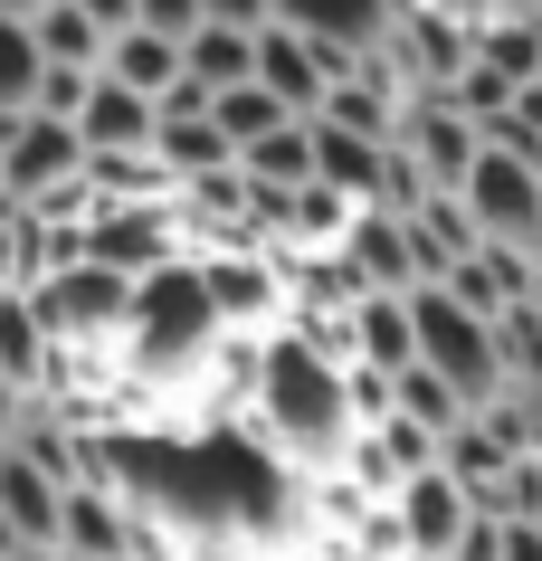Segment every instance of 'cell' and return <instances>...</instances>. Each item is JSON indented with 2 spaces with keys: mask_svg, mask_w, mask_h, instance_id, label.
I'll list each match as a JSON object with an SVG mask.
<instances>
[{
  "mask_svg": "<svg viewBox=\"0 0 542 561\" xmlns=\"http://www.w3.org/2000/svg\"><path fill=\"white\" fill-rule=\"evenodd\" d=\"M38 77H48V58H38L30 20H0V124L38 105Z\"/></svg>",
  "mask_w": 542,
  "mask_h": 561,
  "instance_id": "20",
  "label": "cell"
},
{
  "mask_svg": "<svg viewBox=\"0 0 542 561\" xmlns=\"http://www.w3.org/2000/svg\"><path fill=\"white\" fill-rule=\"evenodd\" d=\"M410 353H419V371H438V381L466 400V419L505 400V353H495V324H476V314H466L457 296H438V286H419V296H410Z\"/></svg>",
  "mask_w": 542,
  "mask_h": 561,
  "instance_id": "2",
  "label": "cell"
},
{
  "mask_svg": "<svg viewBox=\"0 0 542 561\" xmlns=\"http://www.w3.org/2000/svg\"><path fill=\"white\" fill-rule=\"evenodd\" d=\"M239 181L247 191H314V134L304 124H276L267 144L239 152Z\"/></svg>",
  "mask_w": 542,
  "mask_h": 561,
  "instance_id": "17",
  "label": "cell"
},
{
  "mask_svg": "<svg viewBox=\"0 0 542 561\" xmlns=\"http://www.w3.org/2000/svg\"><path fill=\"white\" fill-rule=\"evenodd\" d=\"M210 124H219V134H229V152H247V144H267L276 124H296V115H286V105H276V95L257 87V77H247V87L210 95Z\"/></svg>",
  "mask_w": 542,
  "mask_h": 561,
  "instance_id": "19",
  "label": "cell"
},
{
  "mask_svg": "<svg viewBox=\"0 0 542 561\" xmlns=\"http://www.w3.org/2000/svg\"><path fill=\"white\" fill-rule=\"evenodd\" d=\"M30 314H38V333H48V353H115L124 343V314H134V286L124 276H105V266H87V257H67L58 276H38L30 286Z\"/></svg>",
  "mask_w": 542,
  "mask_h": 561,
  "instance_id": "3",
  "label": "cell"
},
{
  "mask_svg": "<svg viewBox=\"0 0 542 561\" xmlns=\"http://www.w3.org/2000/svg\"><path fill=\"white\" fill-rule=\"evenodd\" d=\"M10 561H67V552H10Z\"/></svg>",
  "mask_w": 542,
  "mask_h": 561,
  "instance_id": "28",
  "label": "cell"
},
{
  "mask_svg": "<svg viewBox=\"0 0 542 561\" xmlns=\"http://www.w3.org/2000/svg\"><path fill=\"white\" fill-rule=\"evenodd\" d=\"M30 38H38V58H48V67H95V58H105V38L87 30L77 0H48V10L30 20Z\"/></svg>",
  "mask_w": 542,
  "mask_h": 561,
  "instance_id": "21",
  "label": "cell"
},
{
  "mask_svg": "<svg viewBox=\"0 0 542 561\" xmlns=\"http://www.w3.org/2000/svg\"><path fill=\"white\" fill-rule=\"evenodd\" d=\"M247 438L267 447L276 467H296L304 485L314 476L343 467V447L361 438V419H353V362H333L314 333L296 324H276L267 343H257V381H247Z\"/></svg>",
  "mask_w": 542,
  "mask_h": 561,
  "instance_id": "1",
  "label": "cell"
},
{
  "mask_svg": "<svg viewBox=\"0 0 542 561\" xmlns=\"http://www.w3.org/2000/svg\"><path fill=\"white\" fill-rule=\"evenodd\" d=\"M391 152L410 162V172H419L428 201H457V181H466V162H476V124L457 115L448 95H410V105H400Z\"/></svg>",
  "mask_w": 542,
  "mask_h": 561,
  "instance_id": "7",
  "label": "cell"
},
{
  "mask_svg": "<svg viewBox=\"0 0 542 561\" xmlns=\"http://www.w3.org/2000/svg\"><path fill=\"white\" fill-rule=\"evenodd\" d=\"M67 134H77L87 152H152V105H143V95H124L115 77H95Z\"/></svg>",
  "mask_w": 542,
  "mask_h": 561,
  "instance_id": "12",
  "label": "cell"
},
{
  "mask_svg": "<svg viewBox=\"0 0 542 561\" xmlns=\"http://www.w3.org/2000/svg\"><path fill=\"white\" fill-rule=\"evenodd\" d=\"M276 10V30H296L314 38V48H381L391 38V0H267Z\"/></svg>",
  "mask_w": 542,
  "mask_h": 561,
  "instance_id": "11",
  "label": "cell"
},
{
  "mask_svg": "<svg viewBox=\"0 0 542 561\" xmlns=\"http://www.w3.org/2000/svg\"><path fill=\"white\" fill-rule=\"evenodd\" d=\"M457 209H466L476 248H505V257H533V248H542V172H533V162H514V152H485L476 144L466 181H457Z\"/></svg>",
  "mask_w": 542,
  "mask_h": 561,
  "instance_id": "4",
  "label": "cell"
},
{
  "mask_svg": "<svg viewBox=\"0 0 542 561\" xmlns=\"http://www.w3.org/2000/svg\"><path fill=\"white\" fill-rule=\"evenodd\" d=\"M134 30H152V38H172V48H181V38L200 30V0H134Z\"/></svg>",
  "mask_w": 542,
  "mask_h": 561,
  "instance_id": "23",
  "label": "cell"
},
{
  "mask_svg": "<svg viewBox=\"0 0 542 561\" xmlns=\"http://www.w3.org/2000/svg\"><path fill=\"white\" fill-rule=\"evenodd\" d=\"M391 419H410V428H428V438H448V428H466V400H457L438 371H419V362H410V371L391 381Z\"/></svg>",
  "mask_w": 542,
  "mask_h": 561,
  "instance_id": "18",
  "label": "cell"
},
{
  "mask_svg": "<svg viewBox=\"0 0 542 561\" xmlns=\"http://www.w3.org/2000/svg\"><path fill=\"white\" fill-rule=\"evenodd\" d=\"M38 10H48V0H0V20H38Z\"/></svg>",
  "mask_w": 542,
  "mask_h": 561,
  "instance_id": "26",
  "label": "cell"
},
{
  "mask_svg": "<svg viewBox=\"0 0 542 561\" xmlns=\"http://www.w3.org/2000/svg\"><path fill=\"white\" fill-rule=\"evenodd\" d=\"M533 266H542V248H533Z\"/></svg>",
  "mask_w": 542,
  "mask_h": 561,
  "instance_id": "30",
  "label": "cell"
},
{
  "mask_svg": "<svg viewBox=\"0 0 542 561\" xmlns=\"http://www.w3.org/2000/svg\"><path fill=\"white\" fill-rule=\"evenodd\" d=\"M58 504H67L58 476L38 457H20V447H0V524H10L20 552H58Z\"/></svg>",
  "mask_w": 542,
  "mask_h": 561,
  "instance_id": "10",
  "label": "cell"
},
{
  "mask_svg": "<svg viewBox=\"0 0 542 561\" xmlns=\"http://www.w3.org/2000/svg\"><path fill=\"white\" fill-rule=\"evenodd\" d=\"M333 257L353 266L361 296H419V248H410V219H391V209H353Z\"/></svg>",
  "mask_w": 542,
  "mask_h": 561,
  "instance_id": "8",
  "label": "cell"
},
{
  "mask_svg": "<svg viewBox=\"0 0 542 561\" xmlns=\"http://www.w3.org/2000/svg\"><path fill=\"white\" fill-rule=\"evenodd\" d=\"M143 561H172V552H143Z\"/></svg>",
  "mask_w": 542,
  "mask_h": 561,
  "instance_id": "29",
  "label": "cell"
},
{
  "mask_svg": "<svg viewBox=\"0 0 542 561\" xmlns=\"http://www.w3.org/2000/svg\"><path fill=\"white\" fill-rule=\"evenodd\" d=\"M10 229H20V201H10V191H0V238H10Z\"/></svg>",
  "mask_w": 542,
  "mask_h": 561,
  "instance_id": "27",
  "label": "cell"
},
{
  "mask_svg": "<svg viewBox=\"0 0 542 561\" xmlns=\"http://www.w3.org/2000/svg\"><path fill=\"white\" fill-rule=\"evenodd\" d=\"M466 67H476V77H495L505 95H523V87L542 77V30H533V20H476Z\"/></svg>",
  "mask_w": 542,
  "mask_h": 561,
  "instance_id": "13",
  "label": "cell"
},
{
  "mask_svg": "<svg viewBox=\"0 0 542 561\" xmlns=\"http://www.w3.org/2000/svg\"><path fill=\"white\" fill-rule=\"evenodd\" d=\"M267 20H276L267 0H200V30H239V38H257Z\"/></svg>",
  "mask_w": 542,
  "mask_h": 561,
  "instance_id": "24",
  "label": "cell"
},
{
  "mask_svg": "<svg viewBox=\"0 0 542 561\" xmlns=\"http://www.w3.org/2000/svg\"><path fill=\"white\" fill-rule=\"evenodd\" d=\"M476 514L485 504L466 495L448 467H428V476H410L391 495V542H400V561H457V542H466Z\"/></svg>",
  "mask_w": 542,
  "mask_h": 561,
  "instance_id": "6",
  "label": "cell"
},
{
  "mask_svg": "<svg viewBox=\"0 0 542 561\" xmlns=\"http://www.w3.org/2000/svg\"><path fill=\"white\" fill-rule=\"evenodd\" d=\"M77 172H87V144H77L67 124H48V115H10L0 124V191H10L20 209L67 201Z\"/></svg>",
  "mask_w": 542,
  "mask_h": 561,
  "instance_id": "5",
  "label": "cell"
},
{
  "mask_svg": "<svg viewBox=\"0 0 542 561\" xmlns=\"http://www.w3.org/2000/svg\"><path fill=\"white\" fill-rule=\"evenodd\" d=\"M95 77H115L124 95H143V105H162V95L181 87V48L172 38H152V30H124L105 58H95Z\"/></svg>",
  "mask_w": 542,
  "mask_h": 561,
  "instance_id": "14",
  "label": "cell"
},
{
  "mask_svg": "<svg viewBox=\"0 0 542 561\" xmlns=\"http://www.w3.org/2000/svg\"><path fill=\"white\" fill-rule=\"evenodd\" d=\"M77 10H87V30L105 38V48H115V38L134 30V0H77Z\"/></svg>",
  "mask_w": 542,
  "mask_h": 561,
  "instance_id": "25",
  "label": "cell"
},
{
  "mask_svg": "<svg viewBox=\"0 0 542 561\" xmlns=\"http://www.w3.org/2000/svg\"><path fill=\"white\" fill-rule=\"evenodd\" d=\"M181 77H191L200 95L247 87V77H257V38H239V30H191V38H181Z\"/></svg>",
  "mask_w": 542,
  "mask_h": 561,
  "instance_id": "16",
  "label": "cell"
},
{
  "mask_svg": "<svg viewBox=\"0 0 542 561\" xmlns=\"http://www.w3.org/2000/svg\"><path fill=\"white\" fill-rule=\"evenodd\" d=\"M87 87H95V67H48V77H38V105H30V115H48V124H77Z\"/></svg>",
  "mask_w": 542,
  "mask_h": 561,
  "instance_id": "22",
  "label": "cell"
},
{
  "mask_svg": "<svg viewBox=\"0 0 542 561\" xmlns=\"http://www.w3.org/2000/svg\"><path fill=\"white\" fill-rule=\"evenodd\" d=\"M58 552L67 561H143V524L115 485H67L58 504Z\"/></svg>",
  "mask_w": 542,
  "mask_h": 561,
  "instance_id": "9",
  "label": "cell"
},
{
  "mask_svg": "<svg viewBox=\"0 0 542 561\" xmlns=\"http://www.w3.org/2000/svg\"><path fill=\"white\" fill-rule=\"evenodd\" d=\"M48 333H38V314H30V296H10V286H0V381L20 390V400H38V390H48Z\"/></svg>",
  "mask_w": 542,
  "mask_h": 561,
  "instance_id": "15",
  "label": "cell"
}]
</instances>
